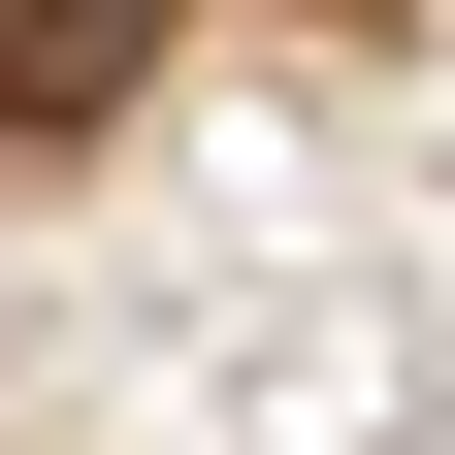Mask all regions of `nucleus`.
I'll return each instance as SVG.
<instances>
[{"instance_id": "obj_1", "label": "nucleus", "mask_w": 455, "mask_h": 455, "mask_svg": "<svg viewBox=\"0 0 455 455\" xmlns=\"http://www.w3.org/2000/svg\"><path fill=\"white\" fill-rule=\"evenodd\" d=\"M131 66H163V0H0V131H98Z\"/></svg>"}]
</instances>
